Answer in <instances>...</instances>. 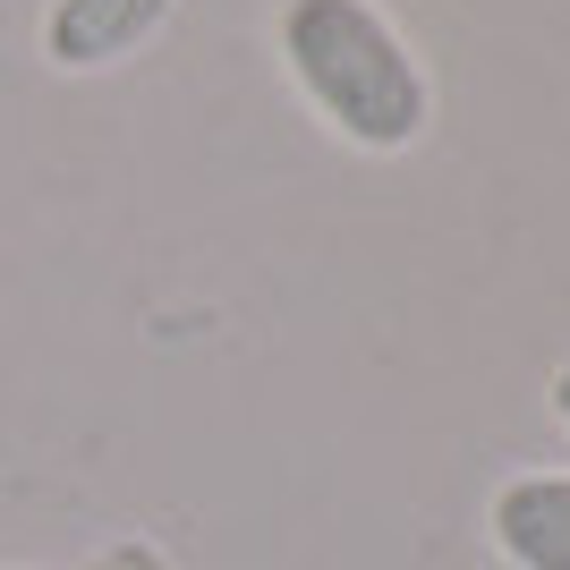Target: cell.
I'll use <instances>...</instances> for the list:
<instances>
[{
  "label": "cell",
  "mask_w": 570,
  "mask_h": 570,
  "mask_svg": "<svg viewBox=\"0 0 570 570\" xmlns=\"http://www.w3.org/2000/svg\"><path fill=\"white\" fill-rule=\"evenodd\" d=\"M163 18H170V0H51L43 9V60L69 69V77L111 69V60H128Z\"/></svg>",
  "instance_id": "obj_2"
},
{
  "label": "cell",
  "mask_w": 570,
  "mask_h": 570,
  "mask_svg": "<svg viewBox=\"0 0 570 570\" xmlns=\"http://www.w3.org/2000/svg\"><path fill=\"white\" fill-rule=\"evenodd\" d=\"M553 417H562V426H570V357H562V366H553Z\"/></svg>",
  "instance_id": "obj_5"
},
{
  "label": "cell",
  "mask_w": 570,
  "mask_h": 570,
  "mask_svg": "<svg viewBox=\"0 0 570 570\" xmlns=\"http://www.w3.org/2000/svg\"><path fill=\"white\" fill-rule=\"evenodd\" d=\"M77 570H170L163 546H145V537H119V546H102L95 562H77Z\"/></svg>",
  "instance_id": "obj_4"
},
{
  "label": "cell",
  "mask_w": 570,
  "mask_h": 570,
  "mask_svg": "<svg viewBox=\"0 0 570 570\" xmlns=\"http://www.w3.org/2000/svg\"><path fill=\"white\" fill-rule=\"evenodd\" d=\"M282 69L307 95V111L357 154H401L426 137V69L401 43V26L375 0H282Z\"/></svg>",
  "instance_id": "obj_1"
},
{
  "label": "cell",
  "mask_w": 570,
  "mask_h": 570,
  "mask_svg": "<svg viewBox=\"0 0 570 570\" xmlns=\"http://www.w3.org/2000/svg\"><path fill=\"white\" fill-rule=\"evenodd\" d=\"M485 528H494V553L511 570H570V469L511 476Z\"/></svg>",
  "instance_id": "obj_3"
}]
</instances>
